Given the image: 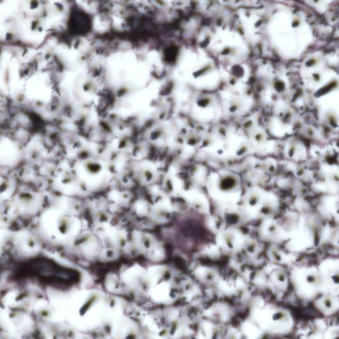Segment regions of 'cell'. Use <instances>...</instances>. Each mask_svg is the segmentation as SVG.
<instances>
[{
  "label": "cell",
  "instance_id": "6da1fadb",
  "mask_svg": "<svg viewBox=\"0 0 339 339\" xmlns=\"http://www.w3.org/2000/svg\"><path fill=\"white\" fill-rule=\"evenodd\" d=\"M39 225L45 239L64 245L74 243L82 230L78 218L57 208L44 211L40 218Z\"/></svg>",
  "mask_w": 339,
  "mask_h": 339
},
{
  "label": "cell",
  "instance_id": "7a4b0ae2",
  "mask_svg": "<svg viewBox=\"0 0 339 339\" xmlns=\"http://www.w3.org/2000/svg\"><path fill=\"white\" fill-rule=\"evenodd\" d=\"M74 169L80 182L90 190L103 188L110 179L107 169L95 160H89L80 162L76 164Z\"/></svg>",
  "mask_w": 339,
  "mask_h": 339
},
{
  "label": "cell",
  "instance_id": "3957f363",
  "mask_svg": "<svg viewBox=\"0 0 339 339\" xmlns=\"http://www.w3.org/2000/svg\"><path fill=\"white\" fill-rule=\"evenodd\" d=\"M97 232L102 243L110 244L112 247L116 248H121L125 246L126 234L123 229L106 224L101 225L97 229Z\"/></svg>",
  "mask_w": 339,
  "mask_h": 339
},
{
  "label": "cell",
  "instance_id": "277c9868",
  "mask_svg": "<svg viewBox=\"0 0 339 339\" xmlns=\"http://www.w3.org/2000/svg\"><path fill=\"white\" fill-rule=\"evenodd\" d=\"M306 281L311 285H317L320 282V277L316 274H309L306 276Z\"/></svg>",
  "mask_w": 339,
  "mask_h": 339
},
{
  "label": "cell",
  "instance_id": "5b68a950",
  "mask_svg": "<svg viewBox=\"0 0 339 339\" xmlns=\"http://www.w3.org/2000/svg\"><path fill=\"white\" fill-rule=\"evenodd\" d=\"M331 280L333 284L336 285H339V271L332 274L331 276Z\"/></svg>",
  "mask_w": 339,
  "mask_h": 339
},
{
  "label": "cell",
  "instance_id": "8992f818",
  "mask_svg": "<svg viewBox=\"0 0 339 339\" xmlns=\"http://www.w3.org/2000/svg\"><path fill=\"white\" fill-rule=\"evenodd\" d=\"M276 279L279 282H284L286 279V276L284 273L280 272L276 274Z\"/></svg>",
  "mask_w": 339,
  "mask_h": 339
},
{
  "label": "cell",
  "instance_id": "52a82bcc",
  "mask_svg": "<svg viewBox=\"0 0 339 339\" xmlns=\"http://www.w3.org/2000/svg\"><path fill=\"white\" fill-rule=\"evenodd\" d=\"M330 179L333 183H339V174L337 173H332L330 176Z\"/></svg>",
  "mask_w": 339,
  "mask_h": 339
},
{
  "label": "cell",
  "instance_id": "ba28073f",
  "mask_svg": "<svg viewBox=\"0 0 339 339\" xmlns=\"http://www.w3.org/2000/svg\"><path fill=\"white\" fill-rule=\"evenodd\" d=\"M323 304H324V306L326 308H328V309L331 308V307L332 306V301L330 300L329 298H325L324 300V301H323Z\"/></svg>",
  "mask_w": 339,
  "mask_h": 339
},
{
  "label": "cell",
  "instance_id": "9c48e42d",
  "mask_svg": "<svg viewBox=\"0 0 339 339\" xmlns=\"http://www.w3.org/2000/svg\"><path fill=\"white\" fill-rule=\"evenodd\" d=\"M296 148H297L296 145H293L292 146L290 147L288 151V156L290 157H294V156L296 152Z\"/></svg>",
  "mask_w": 339,
  "mask_h": 339
},
{
  "label": "cell",
  "instance_id": "30bf717a",
  "mask_svg": "<svg viewBox=\"0 0 339 339\" xmlns=\"http://www.w3.org/2000/svg\"><path fill=\"white\" fill-rule=\"evenodd\" d=\"M305 174H306V170L304 169V168H303V167L299 168L296 171V175L298 177H301Z\"/></svg>",
  "mask_w": 339,
  "mask_h": 339
},
{
  "label": "cell",
  "instance_id": "8fae6325",
  "mask_svg": "<svg viewBox=\"0 0 339 339\" xmlns=\"http://www.w3.org/2000/svg\"><path fill=\"white\" fill-rule=\"evenodd\" d=\"M272 254H273V256H274V259H275V260L280 261V260H281V257L280 254L278 253V252L277 251H275V250L273 251Z\"/></svg>",
  "mask_w": 339,
  "mask_h": 339
},
{
  "label": "cell",
  "instance_id": "7c38bea8",
  "mask_svg": "<svg viewBox=\"0 0 339 339\" xmlns=\"http://www.w3.org/2000/svg\"><path fill=\"white\" fill-rule=\"evenodd\" d=\"M269 231H270V233L272 234H275V233H277V231H278L277 227L275 226V225H271L270 227V228H269Z\"/></svg>",
  "mask_w": 339,
  "mask_h": 339
},
{
  "label": "cell",
  "instance_id": "4fadbf2b",
  "mask_svg": "<svg viewBox=\"0 0 339 339\" xmlns=\"http://www.w3.org/2000/svg\"><path fill=\"white\" fill-rule=\"evenodd\" d=\"M336 213L338 215H339V203H338V205L337 206V208H336Z\"/></svg>",
  "mask_w": 339,
  "mask_h": 339
},
{
  "label": "cell",
  "instance_id": "5bb4252c",
  "mask_svg": "<svg viewBox=\"0 0 339 339\" xmlns=\"http://www.w3.org/2000/svg\"><path fill=\"white\" fill-rule=\"evenodd\" d=\"M332 339H339V334L338 335H336L335 337L333 338Z\"/></svg>",
  "mask_w": 339,
  "mask_h": 339
},
{
  "label": "cell",
  "instance_id": "9a60e30c",
  "mask_svg": "<svg viewBox=\"0 0 339 339\" xmlns=\"http://www.w3.org/2000/svg\"><path fill=\"white\" fill-rule=\"evenodd\" d=\"M337 243L339 244V237H338V240H337Z\"/></svg>",
  "mask_w": 339,
  "mask_h": 339
}]
</instances>
